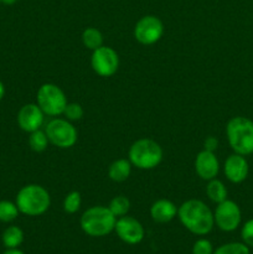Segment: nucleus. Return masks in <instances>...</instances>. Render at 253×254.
<instances>
[{"instance_id":"6e6552de","label":"nucleus","mask_w":253,"mask_h":254,"mask_svg":"<svg viewBox=\"0 0 253 254\" xmlns=\"http://www.w3.org/2000/svg\"><path fill=\"white\" fill-rule=\"evenodd\" d=\"M215 225L223 232H233L237 230L242 221V212L241 208L235 201L225 200L217 203L216 210L213 212Z\"/></svg>"},{"instance_id":"f3484780","label":"nucleus","mask_w":253,"mask_h":254,"mask_svg":"<svg viewBox=\"0 0 253 254\" xmlns=\"http://www.w3.org/2000/svg\"><path fill=\"white\" fill-rule=\"evenodd\" d=\"M206 195L213 203H220L227 200L228 191L222 181L218 179H212L206 185Z\"/></svg>"},{"instance_id":"b1692460","label":"nucleus","mask_w":253,"mask_h":254,"mask_svg":"<svg viewBox=\"0 0 253 254\" xmlns=\"http://www.w3.org/2000/svg\"><path fill=\"white\" fill-rule=\"evenodd\" d=\"M82 197L78 191H71L63 200V211L67 213H76L81 208Z\"/></svg>"},{"instance_id":"39448f33","label":"nucleus","mask_w":253,"mask_h":254,"mask_svg":"<svg viewBox=\"0 0 253 254\" xmlns=\"http://www.w3.org/2000/svg\"><path fill=\"white\" fill-rule=\"evenodd\" d=\"M128 159L133 166L140 170H151L163 160V149L153 139L141 138L134 141L128 151Z\"/></svg>"},{"instance_id":"393cba45","label":"nucleus","mask_w":253,"mask_h":254,"mask_svg":"<svg viewBox=\"0 0 253 254\" xmlns=\"http://www.w3.org/2000/svg\"><path fill=\"white\" fill-rule=\"evenodd\" d=\"M84 111L79 103H67L66 108L63 111V116L67 121L77 122L82 119Z\"/></svg>"},{"instance_id":"2f4dec72","label":"nucleus","mask_w":253,"mask_h":254,"mask_svg":"<svg viewBox=\"0 0 253 254\" xmlns=\"http://www.w3.org/2000/svg\"><path fill=\"white\" fill-rule=\"evenodd\" d=\"M0 2H1V0H0Z\"/></svg>"},{"instance_id":"dca6fc26","label":"nucleus","mask_w":253,"mask_h":254,"mask_svg":"<svg viewBox=\"0 0 253 254\" xmlns=\"http://www.w3.org/2000/svg\"><path fill=\"white\" fill-rule=\"evenodd\" d=\"M131 166L129 159H117L108 168L109 179L114 183H124L130 176Z\"/></svg>"},{"instance_id":"4be33fe9","label":"nucleus","mask_w":253,"mask_h":254,"mask_svg":"<svg viewBox=\"0 0 253 254\" xmlns=\"http://www.w3.org/2000/svg\"><path fill=\"white\" fill-rule=\"evenodd\" d=\"M19 213L20 211L15 202L7 200L0 201V222H12L14 220H16Z\"/></svg>"},{"instance_id":"cd10ccee","label":"nucleus","mask_w":253,"mask_h":254,"mask_svg":"<svg viewBox=\"0 0 253 254\" xmlns=\"http://www.w3.org/2000/svg\"><path fill=\"white\" fill-rule=\"evenodd\" d=\"M217 148H218V140L215 138V136H208V138H206L205 141H203V149H205V150L215 153V150Z\"/></svg>"},{"instance_id":"423d86ee","label":"nucleus","mask_w":253,"mask_h":254,"mask_svg":"<svg viewBox=\"0 0 253 254\" xmlns=\"http://www.w3.org/2000/svg\"><path fill=\"white\" fill-rule=\"evenodd\" d=\"M37 106L42 109L45 116L57 117L63 114L67 106V97L64 92L55 83H44L36 94Z\"/></svg>"},{"instance_id":"9b49d317","label":"nucleus","mask_w":253,"mask_h":254,"mask_svg":"<svg viewBox=\"0 0 253 254\" xmlns=\"http://www.w3.org/2000/svg\"><path fill=\"white\" fill-rule=\"evenodd\" d=\"M114 231L117 236L126 245H138L144 240V236H145L143 225L136 218L126 215L117 218Z\"/></svg>"},{"instance_id":"c756f323","label":"nucleus","mask_w":253,"mask_h":254,"mask_svg":"<svg viewBox=\"0 0 253 254\" xmlns=\"http://www.w3.org/2000/svg\"><path fill=\"white\" fill-rule=\"evenodd\" d=\"M4 94H5V87H4V84H2V82L0 81V101L2 99Z\"/></svg>"},{"instance_id":"aec40b11","label":"nucleus","mask_w":253,"mask_h":254,"mask_svg":"<svg viewBox=\"0 0 253 254\" xmlns=\"http://www.w3.org/2000/svg\"><path fill=\"white\" fill-rule=\"evenodd\" d=\"M108 208L117 218L123 217L130 210V201H129L128 197L123 195L114 196L111 200V202H109Z\"/></svg>"},{"instance_id":"bb28decb","label":"nucleus","mask_w":253,"mask_h":254,"mask_svg":"<svg viewBox=\"0 0 253 254\" xmlns=\"http://www.w3.org/2000/svg\"><path fill=\"white\" fill-rule=\"evenodd\" d=\"M213 247L212 243L208 240L201 238V240L196 241L192 246V254H212Z\"/></svg>"},{"instance_id":"0eeeda50","label":"nucleus","mask_w":253,"mask_h":254,"mask_svg":"<svg viewBox=\"0 0 253 254\" xmlns=\"http://www.w3.org/2000/svg\"><path fill=\"white\" fill-rule=\"evenodd\" d=\"M45 131L52 145L60 149H69L77 143L78 133L72 122L66 118H55L45 127Z\"/></svg>"},{"instance_id":"c85d7f7f","label":"nucleus","mask_w":253,"mask_h":254,"mask_svg":"<svg viewBox=\"0 0 253 254\" xmlns=\"http://www.w3.org/2000/svg\"><path fill=\"white\" fill-rule=\"evenodd\" d=\"M2 254H25L22 251L17 250V248H11V250H6Z\"/></svg>"},{"instance_id":"1a4fd4ad","label":"nucleus","mask_w":253,"mask_h":254,"mask_svg":"<svg viewBox=\"0 0 253 254\" xmlns=\"http://www.w3.org/2000/svg\"><path fill=\"white\" fill-rule=\"evenodd\" d=\"M164 24L154 15H145L136 21L134 26V37L141 45H154L163 37Z\"/></svg>"},{"instance_id":"9d476101","label":"nucleus","mask_w":253,"mask_h":254,"mask_svg":"<svg viewBox=\"0 0 253 254\" xmlns=\"http://www.w3.org/2000/svg\"><path fill=\"white\" fill-rule=\"evenodd\" d=\"M91 66L101 77H111L118 71L119 56L116 50L108 46H101L92 51Z\"/></svg>"},{"instance_id":"f257e3e1","label":"nucleus","mask_w":253,"mask_h":254,"mask_svg":"<svg viewBox=\"0 0 253 254\" xmlns=\"http://www.w3.org/2000/svg\"><path fill=\"white\" fill-rule=\"evenodd\" d=\"M178 217L181 225L197 236H205L212 231L215 226L213 212L203 201L191 198L178 207Z\"/></svg>"},{"instance_id":"a211bd4d","label":"nucleus","mask_w":253,"mask_h":254,"mask_svg":"<svg viewBox=\"0 0 253 254\" xmlns=\"http://www.w3.org/2000/svg\"><path fill=\"white\" fill-rule=\"evenodd\" d=\"M2 245L6 250L19 248V246L24 242V232L17 226H10L2 233Z\"/></svg>"},{"instance_id":"412c9836","label":"nucleus","mask_w":253,"mask_h":254,"mask_svg":"<svg viewBox=\"0 0 253 254\" xmlns=\"http://www.w3.org/2000/svg\"><path fill=\"white\" fill-rule=\"evenodd\" d=\"M49 138L46 135V131L41 130H35L32 133H30L29 136V145L31 148V150L36 151V153H42L47 149L49 145Z\"/></svg>"},{"instance_id":"f03ea898","label":"nucleus","mask_w":253,"mask_h":254,"mask_svg":"<svg viewBox=\"0 0 253 254\" xmlns=\"http://www.w3.org/2000/svg\"><path fill=\"white\" fill-rule=\"evenodd\" d=\"M226 136L233 153L247 156L253 154V121L247 117H233L226 126Z\"/></svg>"},{"instance_id":"4468645a","label":"nucleus","mask_w":253,"mask_h":254,"mask_svg":"<svg viewBox=\"0 0 253 254\" xmlns=\"http://www.w3.org/2000/svg\"><path fill=\"white\" fill-rule=\"evenodd\" d=\"M195 171L198 178L205 181L216 179L220 173V163L216 154L205 149L200 151L195 159Z\"/></svg>"},{"instance_id":"6ab92c4d","label":"nucleus","mask_w":253,"mask_h":254,"mask_svg":"<svg viewBox=\"0 0 253 254\" xmlns=\"http://www.w3.org/2000/svg\"><path fill=\"white\" fill-rule=\"evenodd\" d=\"M82 42L86 49L94 51L98 47L103 46V35L96 27H87L82 32Z\"/></svg>"},{"instance_id":"2eb2a0df","label":"nucleus","mask_w":253,"mask_h":254,"mask_svg":"<svg viewBox=\"0 0 253 254\" xmlns=\"http://www.w3.org/2000/svg\"><path fill=\"white\" fill-rule=\"evenodd\" d=\"M150 216L154 222L168 223L178 216V207L173 201L160 198L151 205Z\"/></svg>"},{"instance_id":"ddd939ff","label":"nucleus","mask_w":253,"mask_h":254,"mask_svg":"<svg viewBox=\"0 0 253 254\" xmlns=\"http://www.w3.org/2000/svg\"><path fill=\"white\" fill-rule=\"evenodd\" d=\"M223 174L230 183H243L250 174V165L246 156L236 153L231 154L223 164Z\"/></svg>"},{"instance_id":"7ed1b4c3","label":"nucleus","mask_w":253,"mask_h":254,"mask_svg":"<svg viewBox=\"0 0 253 254\" xmlns=\"http://www.w3.org/2000/svg\"><path fill=\"white\" fill-rule=\"evenodd\" d=\"M20 213L26 216H41L46 212L51 205L50 193L44 186L30 184L20 189L15 198Z\"/></svg>"},{"instance_id":"5701e85b","label":"nucleus","mask_w":253,"mask_h":254,"mask_svg":"<svg viewBox=\"0 0 253 254\" xmlns=\"http://www.w3.org/2000/svg\"><path fill=\"white\" fill-rule=\"evenodd\" d=\"M212 254H250V247L245 243L231 242L220 246Z\"/></svg>"},{"instance_id":"20e7f679","label":"nucleus","mask_w":253,"mask_h":254,"mask_svg":"<svg viewBox=\"0 0 253 254\" xmlns=\"http://www.w3.org/2000/svg\"><path fill=\"white\" fill-rule=\"evenodd\" d=\"M117 217L106 206H92L79 220L82 231L89 237H104L113 232Z\"/></svg>"},{"instance_id":"f8f14e48","label":"nucleus","mask_w":253,"mask_h":254,"mask_svg":"<svg viewBox=\"0 0 253 254\" xmlns=\"http://www.w3.org/2000/svg\"><path fill=\"white\" fill-rule=\"evenodd\" d=\"M45 121V113L37 103L25 104L17 113V124L26 133L41 129Z\"/></svg>"},{"instance_id":"7c9ffc66","label":"nucleus","mask_w":253,"mask_h":254,"mask_svg":"<svg viewBox=\"0 0 253 254\" xmlns=\"http://www.w3.org/2000/svg\"><path fill=\"white\" fill-rule=\"evenodd\" d=\"M15 1H16V0H1V2H4V4H6V5L15 4Z\"/></svg>"},{"instance_id":"a878e982","label":"nucleus","mask_w":253,"mask_h":254,"mask_svg":"<svg viewBox=\"0 0 253 254\" xmlns=\"http://www.w3.org/2000/svg\"><path fill=\"white\" fill-rule=\"evenodd\" d=\"M241 237H242L243 243L248 247L253 248V218L248 220L241 230Z\"/></svg>"}]
</instances>
